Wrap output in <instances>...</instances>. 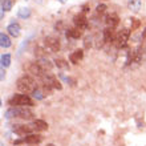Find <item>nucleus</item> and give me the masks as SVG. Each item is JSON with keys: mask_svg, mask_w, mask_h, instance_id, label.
Returning <instances> with one entry per match:
<instances>
[{"mask_svg": "<svg viewBox=\"0 0 146 146\" xmlns=\"http://www.w3.org/2000/svg\"><path fill=\"white\" fill-rule=\"evenodd\" d=\"M35 113L28 106H11L5 111V118H21V119H32Z\"/></svg>", "mask_w": 146, "mask_h": 146, "instance_id": "nucleus-1", "label": "nucleus"}, {"mask_svg": "<svg viewBox=\"0 0 146 146\" xmlns=\"http://www.w3.org/2000/svg\"><path fill=\"white\" fill-rule=\"evenodd\" d=\"M16 86H17V89L20 92L25 93V94L27 93H33L37 89V84L33 80V77L28 76V74H24V76L20 77L17 80V82H16Z\"/></svg>", "mask_w": 146, "mask_h": 146, "instance_id": "nucleus-2", "label": "nucleus"}, {"mask_svg": "<svg viewBox=\"0 0 146 146\" xmlns=\"http://www.w3.org/2000/svg\"><path fill=\"white\" fill-rule=\"evenodd\" d=\"M11 106H33V100L28 94H13L8 100Z\"/></svg>", "mask_w": 146, "mask_h": 146, "instance_id": "nucleus-3", "label": "nucleus"}, {"mask_svg": "<svg viewBox=\"0 0 146 146\" xmlns=\"http://www.w3.org/2000/svg\"><path fill=\"white\" fill-rule=\"evenodd\" d=\"M129 37H130V31L129 29H121V31L115 35V38H114V45L115 48H123L126 46L127 41H129Z\"/></svg>", "mask_w": 146, "mask_h": 146, "instance_id": "nucleus-4", "label": "nucleus"}, {"mask_svg": "<svg viewBox=\"0 0 146 146\" xmlns=\"http://www.w3.org/2000/svg\"><path fill=\"white\" fill-rule=\"evenodd\" d=\"M41 82L52 89H58V90H60V89L62 88L61 82L57 80V77L53 76V74H50V73H48V72H46L45 74H44V77L41 78Z\"/></svg>", "mask_w": 146, "mask_h": 146, "instance_id": "nucleus-5", "label": "nucleus"}, {"mask_svg": "<svg viewBox=\"0 0 146 146\" xmlns=\"http://www.w3.org/2000/svg\"><path fill=\"white\" fill-rule=\"evenodd\" d=\"M42 141V135H40V134H28V135H25L24 138H21V139H17V141H15V146H19V145H21V143H28V145H37V143H40Z\"/></svg>", "mask_w": 146, "mask_h": 146, "instance_id": "nucleus-6", "label": "nucleus"}, {"mask_svg": "<svg viewBox=\"0 0 146 146\" xmlns=\"http://www.w3.org/2000/svg\"><path fill=\"white\" fill-rule=\"evenodd\" d=\"M28 72L31 73L33 77H37V78L41 80L42 77H44V74L46 73V70L44 69L37 61H35V62H31V64H29V66H28Z\"/></svg>", "mask_w": 146, "mask_h": 146, "instance_id": "nucleus-7", "label": "nucleus"}, {"mask_svg": "<svg viewBox=\"0 0 146 146\" xmlns=\"http://www.w3.org/2000/svg\"><path fill=\"white\" fill-rule=\"evenodd\" d=\"M44 44L52 52H58L60 50V40L57 37H54V36H46L44 38Z\"/></svg>", "mask_w": 146, "mask_h": 146, "instance_id": "nucleus-8", "label": "nucleus"}, {"mask_svg": "<svg viewBox=\"0 0 146 146\" xmlns=\"http://www.w3.org/2000/svg\"><path fill=\"white\" fill-rule=\"evenodd\" d=\"M33 130H35V127L32 126V125H15V126H13V133L17 135L32 134Z\"/></svg>", "mask_w": 146, "mask_h": 146, "instance_id": "nucleus-9", "label": "nucleus"}, {"mask_svg": "<svg viewBox=\"0 0 146 146\" xmlns=\"http://www.w3.org/2000/svg\"><path fill=\"white\" fill-rule=\"evenodd\" d=\"M73 23L76 25V28L78 29H86L88 28V19L84 13H78L73 17Z\"/></svg>", "mask_w": 146, "mask_h": 146, "instance_id": "nucleus-10", "label": "nucleus"}, {"mask_svg": "<svg viewBox=\"0 0 146 146\" xmlns=\"http://www.w3.org/2000/svg\"><path fill=\"white\" fill-rule=\"evenodd\" d=\"M7 31L12 37H19L20 36V25L16 23V21H12V23L7 27Z\"/></svg>", "mask_w": 146, "mask_h": 146, "instance_id": "nucleus-11", "label": "nucleus"}, {"mask_svg": "<svg viewBox=\"0 0 146 146\" xmlns=\"http://www.w3.org/2000/svg\"><path fill=\"white\" fill-rule=\"evenodd\" d=\"M115 33H114V28H105L104 29V41L105 42H114Z\"/></svg>", "mask_w": 146, "mask_h": 146, "instance_id": "nucleus-12", "label": "nucleus"}, {"mask_svg": "<svg viewBox=\"0 0 146 146\" xmlns=\"http://www.w3.org/2000/svg\"><path fill=\"white\" fill-rule=\"evenodd\" d=\"M82 57H84V50L82 49H76L74 52L70 53L69 60H70V62H73V64H77L78 61L82 60Z\"/></svg>", "mask_w": 146, "mask_h": 146, "instance_id": "nucleus-13", "label": "nucleus"}, {"mask_svg": "<svg viewBox=\"0 0 146 146\" xmlns=\"http://www.w3.org/2000/svg\"><path fill=\"white\" fill-rule=\"evenodd\" d=\"M31 125L35 127L36 131H44V130H46V129H48V123H46L44 119H35Z\"/></svg>", "mask_w": 146, "mask_h": 146, "instance_id": "nucleus-14", "label": "nucleus"}, {"mask_svg": "<svg viewBox=\"0 0 146 146\" xmlns=\"http://www.w3.org/2000/svg\"><path fill=\"white\" fill-rule=\"evenodd\" d=\"M105 23L108 28H115L118 25V16L117 15H109L105 17Z\"/></svg>", "mask_w": 146, "mask_h": 146, "instance_id": "nucleus-15", "label": "nucleus"}, {"mask_svg": "<svg viewBox=\"0 0 146 146\" xmlns=\"http://www.w3.org/2000/svg\"><path fill=\"white\" fill-rule=\"evenodd\" d=\"M142 1L141 0H127V8L133 12H138L141 9Z\"/></svg>", "mask_w": 146, "mask_h": 146, "instance_id": "nucleus-16", "label": "nucleus"}, {"mask_svg": "<svg viewBox=\"0 0 146 146\" xmlns=\"http://www.w3.org/2000/svg\"><path fill=\"white\" fill-rule=\"evenodd\" d=\"M0 45H1V48H9L11 46V38L4 32L0 33Z\"/></svg>", "mask_w": 146, "mask_h": 146, "instance_id": "nucleus-17", "label": "nucleus"}, {"mask_svg": "<svg viewBox=\"0 0 146 146\" xmlns=\"http://www.w3.org/2000/svg\"><path fill=\"white\" fill-rule=\"evenodd\" d=\"M81 35H82L81 29H78V28H72V29L66 31V37H70V38H80Z\"/></svg>", "mask_w": 146, "mask_h": 146, "instance_id": "nucleus-18", "label": "nucleus"}, {"mask_svg": "<svg viewBox=\"0 0 146 146\" xmlns=\"http://www.w3.org/2000/svg\"><path fill=\"white\" fill-rule=\"evenodd\" d=\"M37 62H38V64H40V65H41L45 70H50V69H52V64H50V61H49V60H48L46 57L38 58Z\"/></svg>", "mask_w": 146, "mask_h": 146, "instance_id": "nucleus-19", "label": "nucleus"}, {"mask_svg": "<svg viewBox=\"0 0 146 146\" xmlns=\"http://www.w3.org/2000/svg\"><path fill=\"white\" fill-rule=\"evenodd\" d=\"M17 16L20 19H28L31 16V9L29 8H20L19 12H17Z\"/></svg>", "mask_w": 146, "mask_h": 146, "instance_id": "nucleus-20", "label": "nucleus"}, {"mask_svg": "<svg viewBox=\"0 0 146 146\" xmlns=\"http://www.w3.org/2000/svg\"><path fill=\"white\" fill-rule=\"evenodd\" d=\"M0 62H1V68L9 66V64H11V56H9V54H1Z\"/></svg>", "mask_w": 146, "mask_h": 146, "instance_id": "nucleus-21", "label": "nucleus"}, {"mask_svg": "<svg viewBox=\"0 0 146 146\" xmlns=\"http://www.w3.org/2000/svg\"><path fill=\"white\" fill-rule=\"evenodd\" d=\"M54 64H56L57 68H61V69H68V68H69L68 62H66L65 60H62V58H56V60H54Z\"/></svg>", "mask_w": 146, "mask_h": 146, "instance_id": "nucleus-22", "label": "nucleus"}, {"mask_svg": "<svg viewBox=\"0 0 146 146\" xmlns=\"http://www.w3.org/2000/svg\"><path fill=\"white\" fill-rule=\"evenodd\" d=\"M13 5L12 0H1V11H9Z\"/></svg>", "mask_w": 146, "mask_h": 146, "instance_id": "nucleus-23", "label": "nucleus"}, {"mask_svg": "<svg viewBox=\"0 0 146 146\" xmlns=\"http://www.w3.org/2000/svg\"><path fill=\"white\" fill-rule=\"evenodd\" d=\"M106 9H108V7H106V4H100V5H97L96 8V12H97V15H105V12H106Z\"/></svg>", "mask_w": 146, "mask_h": 146, "instance_id": "nucleus-24", "label": "nucleus"}, {"mask_svg": "<svg viewBox=\"0 0 146 146\" xmlns=\"http://www.w3.org/2000/svg\"><path fill=\"white\" fill-rule=\"evenodd\" d=\"M44 94H45V92H44V90H40V89H36L35 92L32 93V96L35 97L36 100H42V98H44Z\"/></svg>", "mask_w": 146, "mask_h": 146, "instance_id": "nucleus-25", "label": "nucleus"}, {"mask_svg": "<svg viewBox=\"0 0 146 146\" xmlns=\"http://www.w3.org/2000/svg\"><path fill=\"white\" fill-rule=\"evenodd\" d=\"M84 45H85V48H90V46H92V37H86V38H85Z\"/></svg>", "mask_w": 146, "mask_h": 146, "instance_id": "nucleus-26", "label": "nucleus"}, {"mask_svg": "<svg viewBox=\"0 0 146 146\" xmlns=\"http://www.w3.org/2000/svg\"><path fill=\"white\" fill-rule=\"evenodd\" d=\"M138 25H139V23H138V21H137V20L134 19V24H133V27H131V29H135V28L138 27Z\"/></svg>", "mask_w": 146, "mask_h": 146, "instance_id": "nucleus-27", "label": "nucleus"}, {"mask_svg": "<svg viewBox=\"0 0 146 146\" xmlns=\"http://www.w3.org/2000/svg\"><path fill=\"white\" fill-rule=\"evenodd\" d=\"M4 76H5V72H4V68H1V81L4 80Z\"/></svg>", "mask_w": 146, "mask_h": 146, "instance_id": "nucleus-28", "label": "nucleus"}, {"mask_svg": "<svg viewBox=\"0 0 146 146\" xmlns=\"http://www.w3.org/2000/svg\"><path fill=\"white\" fill-rule=\"evenodd\" d=\"M142 38H145V40H146V29H145V31H143V35H142Z\"/></svg>", "mask_w": 146, "mask_h": 146, "instance_id": "nucleus-29", "label": "nucleus"}, {"mask_svg": "<svg viewBox=\"0 0 146 146\" xmlns=\"http://www.w3.org/2000/svg\"><path fill=\"white\" fill-rule=\"evenodd\" d=\"M58 1H60V3H62V4L66 3V0H58Z\"/></svg>", "mask_w": 146, "mask_h": 146, "instance_id": "nucleus-30", "label": "nucleus"}, {"mask_svg": "<svg viewBox=\"0 0 146 146\" xmlns=\"http://www.w3.org/2000/svg\"><path fill=\"white\" fill-rule=\"evenodd\" d=\"M46 146H54V145H53V143H49V145H46Z\"/></svg>", "mask_w": 146, "mask_h": 146, "instance_id": "nucleus-31", "label": "nucleus"}, {"mask_svg": "<svg viewBox=\"0 0 146 146\" xmlns=\"http://www.w3.org/2000/svg\"><path fill=\"white\" fill-rule=\"evenodd\" d=\"M1 146H4V143H3V142H1Z\"/></svg>", "mask_w": 146, "mask_h": 146, "instance_id": "nucleus-32", "label": "nucleus"}]
</instances>
